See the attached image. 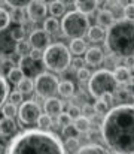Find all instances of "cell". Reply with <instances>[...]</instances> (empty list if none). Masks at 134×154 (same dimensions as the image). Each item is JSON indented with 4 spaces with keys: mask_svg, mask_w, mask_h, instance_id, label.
<instances>
[{
    "mask_svg": "<svg viewBox=\"0 0 134 154\" xmlns=\"http://www.w3.org/2000/svg\"><path fill=\"white\" fill-rule=\"evenodd\" d=\"M73 5H75L78 12H81L82 15L88 17L91 14H94V11H97L98 2L97 0H76Z\"/></svg>",
    "mask_w": 134,
    "mask_h": 154,
    "instance_id": "9a60e30c",
    "label": "cell"
},
{
    "mask_svg": "<svg viewBox=\"0 0 134 154\" xmlns=\"http://www.w3.org/2000/svg\"><path fill=\"white\" fill-rule=\"evenodd\" d=\"M43 30L48 35H57L61 32V21H58L57 18L48 17L43 21Z\"/></svg>",
    "mask_w": 134,
    "mask_h": 154,
    "instance_id": "ffe728a7",
    "label": "cell"
},
{
    "mask_svg": "<svg viewBox=\"0 0 134 154\" xmlns=\"http://www.w3.org/2000/svg\"><path fill=\"white\" fill-rule=\"evenodd\" d=\"M10 21H12L10 12H9L7 9H4V8H0V33L4 32V30L9 27Z\"/></svg>",
    "mask_w": 134,
    "mask_h": 154,
    "instance_id": "83f0119b",
    "label": "cell"
},
{
    "mask_svg": "<svg viewBox=\"0 0 134 154\" xmlns=\"http://www.w3.org/2000/svg\"><path fill=\"white\" fill-rule=\"evenodd\" d=\"M28 3H30V2H15V0L7 2V5H9L12 9H27Z\"/></svg>",
    "mask_w": 134,
    "mask_h": 154,
    "instance_id": "7bdbcfd3",
    "label": "cell"
},
{
    "mask_svg": "<svg viewBox=\"0 0 134 154\" xmlns=\"http://www.w3.org/2000/svg\"><path fill=\"white\" fill-rule=\"evenodd\" d=\"M107 50L113 57L130 58L134 55V23L128 20H118L112 29L107 30L106 41Z\"/></svg>",
    "mask_w": 134,
    "mask_h": 154,
    "instance_id": "3957f363",
    "label": "cell"
},
{
    "mask_svg": "<svg viewBox=\"0 0 134 154\" xmlns=\"http://www.w3.org/2000/svg\"><path fill=\"white\" fill-rule=\"evenodd\" d=\"M49 12L48 9V5L42 2V0H31L25 9V15L28 18L30 23H39L42 20H46V14Z\"/></svg>",
    "mask_w": 134,
    "mask_h": 154,
    "instance_id": "9c48e42d",
    "label": "cell"
},
{
    "mask_svg": "<svg viewBox=\"0 0 134 154\" xmlns=\"http://www.w3.org/2000/svg\"><path fill=\"white\" fill-rule=\"evenodd\" d=\"M63 136H64L66 139H79L81 133L76 130V127H75L73 124H70V126H67V127L63 129Z\"/></svg>",
    "mask_w": 134,
    "mask_h": 154,
    "instance_id": "1f68e13d",
    "label": "cell"
},
{
    "mask_svg": "<svg viewBox=\"0 0 134 154\" xmlns=\"http://www.w3.org/2000/svg\"><path fill=\"white\" fill-rule=\"evenodd\" d=\"M22 97H24L22 93H19L18 90H13V91H10V94H9V102L13 103V105H21V103L24 102Z\"/></svg>",
    "mask_w": 134,
    "mask_h": 154,
    "instance_id": "ab89813d",
    "label": "cell"
},
{
    "mask_svg": "<svg viewBox=\"0 0 134 154\" xmlns=\"http://www.w3.org/2000/svg\"><path fill=\"white\" fill-rule=\"evenodd\" d=\"M40 115H42V109L36 100H24L18 108V118L21 124L25 126L37 124Z\"/></svg>",
    "mask_w": 134,
    "mask_h": 154,
    "instance_id": "ba28073f",
    "label": "cell"
},
{
    "mask_svg": "<svg viewBox=\"0 0 134 154\" xmlns=\"http://www.w3.org/2000/svg\"><path fill=\"white\" fill-rule=\"evenodd\" d=\"M58 94L63 97H73L75 96V84L72 81H61L58 87Z\"/></svg>",
    "mask_w": 134,
    "mask_h": 154,
    "instance_id": "d4e9b609",
    "label": "cell"
},
{
    "mask_svg": "<svg viewBox=\"0 0 134 154\" xmlns=\"http://www.w3.org/2000/svg\"><path fill=\"white\" fill-rule=\"evenodd\" d=\"M33 66L37 67L36 66V61H33L28 55L27 57H21V60H19V69L24 72V75L27 78H31V75L36 72V69H33Z\"/></svg>",
    "mask_w": 134,
    "mask_h": 154,
    "instance_id": "44dd1931",
    "label": "cell"
},
{
    "mask_svg": "<svg viewBox=\"0 0 134 154\" xmlns=\"http://www.w3.org/2000/svg\"><path fill=\"white\" fill-rule=\"evenodd\" d=\"M16 123L13 118H0V136L3 138H10V136H15L16 133Z\"/></svg>",
    "mask_w": 134,
    "mask_h": 154,
    "instance_id": "5bb4252c",
    "label": "cell"
},
{
    "mask_svg": "<svg viewBox=\"0 0 134 154\" xmlns=\"http://www.w3.org/2000/svg\"><path fill=\"white\" fill-rule=\"evenodd\" d=\"M24 78H25V75H24V72H22L19 67H12V69L6 73L7 82H10V84H13V85H16V87H18V84H19Z\"/></svg>",
    "mask_w": 134,
    "mask_h": 154,
    "instance_id": "603a6c76",
    "label": "cell"
},
{
    "mask_svg": "<svg viewBox=\"0 0 134 154\" xmlns=\"http://www.w3.org/2000/svg\"><path fill=\"white\" fill-rule=\"evenodd\" d=\"M57 124L60 126V127H67V126H70V124H73V120H72V117L67 114V112H63L61 115H58L57 117Z\"/></svg>",
    "mask_w": 134,
    "mask_h": 154,
    "instance_id": "e575fe53",
    "label": "cell"
},
{
    "mask_svg": "<svg viewBox=\"0 0 134 154\" xmlns=\"http://www.w3.org/2000/svg\"><path fill=\"white\" fill-rule=\"evenodd\" d=\"M37 127H39V130L48 132V130L52 127V117H49V115H46V114H42V115L39 117V120H37Z\"/></svg>",
    "mask_w": 134,
    "mask_h": 154,
    "instance_id": "4dcf8cb0",
    "label": "cell"
},
{
    "mask_svg": "<svg viewBox=\"0 0 134 154\" xmlns=\"http://www.w3.org/2000/svg\"><path fill=\"white\" fill-rule=\"evenodd\" d=\"M76 154H107L106 148L98 145V144H87V145H82Z\"/></svg>",
    "mask_w": 134,
    "mask_h": 154,
    "instance_id": "cb8c5ba5",
    "label": "cell"
},
{
    "mask_svg": "<svg viewBox=\"0 0 134 154\" xmlns=\"http://www.w3.org/2000/svg\"><path fill=\"white\" fill-rule=\"evenodd\" d=\"M64 148H66V151L69 150V151H78L81 147H79V141L78 139H66V144H64Z\"/></svg>",
    "mask_w": 134,
    "mask_h": 154,
    "instance_id": "60d3db41",
    "label": "cell"
},
{
    "mask_svg": "<svg viewBox=\"0 0 134 154\" xmlns=\"http://www.w3.org/2000/svg\"><path fill=\"white\" fill-rule=\"evenodd\" d=\"M33 61H39L43 58V51H39V50H31L30 51V55H28Z\"/></svg>",
    "mask_w": 134,
    "mask_h": 154,
    "instance_id": "ee69618b",
    "label": "cell"
},
{
    "mask_svg": "<svg viewBox=\"0 0 134 154\" xmlns=\"http://www.w3.org/2000/svg\"><path fill=\"white\" fill-rule=\"evenodd\" d=\"M124 20H128V21L134 23V2L125 5V8H124Z\"/></svg>",
    "mask_w": 134,
    "mask_h": 154,
    "instance_id": "74e56055",
    "label": "cell"
},
{
    "mask_svg": "<svg viewBox=\"0 0 134 154\" xmlns=\"http://www.w3.org/2000/svg\"><path fill=\"white\" fill-rule=\"evenodd\" d=\"M49 14L52 18H58V17H64L66 15V3L61 0H52L48 5Z\"/></svg>",
    "mask_w": 134,
    "mask_h": 154,
    "instance_id": "ac0fdd59",
    "label": "cell"
},
{
    "mask_svg": "<svg viewBox=\"0 0 134 154\" xmlns=\"http://www.w3.org/2000/svg\"><path fill=\"white\" fill-rule=\"evenodd\" d=\"M10 18L12 21L15 23H24L25 21V14H24V9H13V12L10 14Z\"/></svg>",
    "mask_w": 134,
    "mask_h": 154,
    "instance_id": "f35d334b",
    "label": "cell"
},
{
    "mask_svg": "<svg viewBox=\"0 0 134 154\" xmlns=\"http://www.w3.org/2000/svg\"><path fill=\"white\" fill-rule=\"evenodd\" d=\"M89 27L88 17L78 11L67 12L61 20V32L69 39H84V35L88 33Z\"/></svg>",
    "mask_w": 134,
    "mask_h": 154,
    "instance_id": "8992f818",
    "label": "cell"
},
{
    "mask_svg": "<svg viewBox=\"0 0 134 154\" xmlns=\"http://www.w3.org/2000/svg\"><path fill=\"white\" fill-rule=\"evenodd\" d=\"M67 114L72 117V120L75 121L76 118H79V117H82V109L78 106V105H69V108H67Z\"/></svg>",
    "mask_w": 134,
    "mask_h": 154,
    "instance_id": "8d00e7d4",
    "label": "cell"
},
{
    "mask_svg": "<svg viewBox=\"0 0 134 154\" xmlns=\"http://www.w3.org/2000/svg\"><path fill=\"white\" fill-rule=\"evenodd\" d=\"M16 90H18L19 93H22V94H31L33 90H34V81H33V78H27V76H25V78L18 84Z\"/></svg>",
    "mask_w": 134,
    "mask_h": 154,
    "instance_id": "4316f807",
    "label": "cell"
},
{
    "mask_svg": "<svg viewBox=\"0 0 134 154\" xmlns=\"http://www.w3.org/2000/svg\"><path fill=\"white\" fill-rule=\"evenodd\" d=\"M101 139L116 154H134V105H118L101 120Z\"/></svg>",
    "mask_w": 134,
    "mask_h": 154,
    "instance_id": "6da1fadb",
    "label": "cell"
},
{
    "mask_svg": "<svg viewBox=\"0 0 134 154\" xmlns=\"http://www.w3.org/2000/svg\"><path fill=\"white\" fill-rule=\"evenodd\" d=\"M60 81L51 72H40L34 76V91L42 99H52L58 93Z\"/></svg>",
    "mask_w": 134,
    "mask_h": 154,
    "instance_id": "52a82bcc",
    "label": "cell"
},
{
    "mask_svg": "<svg viewBox=\"0 0 134 154\" xmlns=\"http://www.w3.org/2000/svg\"><path fill=\"white\" fill-rule=\"evenodd\" d=\"M76 76H78V79L81 82H89L92 73H91V70H89L88 67H82V69L76 70Z\"/></svg>",
    "mask_w": 134,
    "mask_h": 154,
    "instance_id": "d590c367",
    "label": "cell"
},
{
    "mask_svg": "<svg viewBox=\"0 0 134 154\" xmlns=\"http://www.w3.org/2000/svg\"><path fill=\"white\" fill-rule=\"evenodd\" d=\"M116 21H118V20L115 18L113 12L109 11V9H100L98 14H97V26L103 27L104 30H106V29H107V30L112 29Z\"/></svg>",
    "mask_w": 134,
    "mask_h": 154,
    "instance_id": "4fadbf2b",
    "label": "cell"
},
{
    "mask_svg": "<svg viewBox=\"0 0 134 154\" xmlns=\"http://www.w3.org/2000/svg\"><path fill=\"white\" fill-rule=\"evenodd\" d=\"M84 60H85V63L88 66L97 67V66H100L104 61V52L98 47H91V48H88V51L85 52V58Z\"/></svg>",
    "mask_w": 134,
    "mask_h": 154,
    "instance_id": "7c38bea8",
    "label": "cell"
},
{
    "mask_svg": "<svg viewBox=\"0 0 134 154\" xmlns=\"http://www.w3.org/2000/svg\"><path fill=\"white\" fill-rule=\"evenodd\" d=\"M106 35H107V32H106L103 27H100V26H91L89 30H88V33H87L88 39L92 42V44L104 42V41H106Z\"/></svg>",
    "mask_w": 134,
    "mask_h": 154,
    "instance_id": "e0dca14e",
    "label": "cell"
},
{
    "mask_svg": "<svg viewBox=\"0 0 134 154\" xmlns=\"http://www.w3.org/2000/svg\"><path fill=\"white\" fill-rule=\"evenodd\" d=\"M1 114H3V117H6V118H13L15 115H18V108H16V105H13V103L6 102L3 105V108H1Z\"/></svg>",
    "mask_w": 134,
    "mask_h": 154,
    "instance_id": "f1b7e54d",
    "label": "cell"
},
{
    "mask_svg": "<svg viewBox=\"0 0 134 154\" xmlns=\"http://www.w3.org/2000/svg\"><path fill=\"white\" fill-rule=\"evenodd\" d=\"M94 111H95V114L97 115H107L109 114V105L107 103H104L103 100H95L94 102Z\"/></svg>",
    "mask_w": 134,
    "mask_h": 154,
    "instance_id": "d6a6232c",
    "label": "cell"
},
{
    "mask_svg": "<svg viewBox=\"0 0 134 154\" xmlns=\"http://www.w3.org/2000/svg\"><path fill=\"white\" fill-rule=\"evenodd\" d=\"M72 67H75L76 70H79V69L85 67V60H82L81 57H76V58H73V61H72Z\"/></svg>",
    "mask_w": 134,
    "mask_h": 154,
    "instance_id": "f6af8a7d",
    "label": "cell"
},
{
    "mask_svg": "<svg viewBox=\"0 0 134 154\" xmlns=\"http://www.w3.org/2000/svg\"><path fill=\"white\" fill-rule=\"evenodd\" d=\"M42 61L48 70L55 73H63L72 66L73 57L67 45L57 42V44H51L43 51Z\"/></svg>",
    "mask_w": 134,
    "mask_h": 154,
    "instance_id": "277c9868",
    "label": "cell"
},
{
    "mask_svg": "<svg viewBox=\"0 0 134 154\" xmlns=\"http://www.w3.org/2000/svg\"><path fill=\"white\" fill-rule=\"evenodd\" d=\"M113 75H115L116 82L121 85V84H128L130 82V79L133 76V72L127 66H116L113 69Z\"/></svg>",
    "mask_w": 134,
    "mask_h": 154,
    "instance_id": "2e32d148",
    "label": "cell"
},
{
    "mask_svg": "<svg viewBox=\"0 0 134 154\" xmlns=\"http://www.w3.org/2000/svg\"><path fill=\"white\" fill-rule=\"evenodd\" d=\"M6 154H67V151L64 142L55 133L28 129L10 139Z\"/></svg>",
    "mask_w": 134,
    "mask_h": 154,
    "instance_id": "7a4b0ae2",
    "label": "cell"
},
{
    "mask_svg": "<svg viewBox=\"0 0 134 154\" xmlns=\"http://www.w3.org/2000/svg\"><path fill=\"white\" fill-rule=\"evenodd\" d=\"M69 50L72 52V55H82L88 51V45H87L85 39H72Z\"/></svg>",
    "mask_w": 134,
    "mask_h": 154,
    "instance_id": "d6986e66",
    "label": "cell"
},
{
    "mask_svg": "<svg viewBox=\"0 0 134 154\" xmlns=\"http://www.w3.org/2000/svg\"><path fill=\"white\" fill-rule=\"evenodd\" d=\"M10 94V90H9V82L7 79L3 78V75L0 73V109L3 108V105L6 103L7 97Z\"/></svg>",
    "mask_w": 134,
    "mask_h": 154,
    "instance_id": "484cf974",
    "label": "cell"
},
{
    "mask_svg": "<svg viewBox=\"0 0 134 154\" xmlns=\"http://www.w3.org/2000/svg\"><path fill=\"white\" fill-rule=\"evenodd\" d=\"M130 84H131V85H134V75L131 76V79H130Z\"/></svg>",
    "mask_w": 134,
    "mask_h": 154,
    "instance_id": "7dc6e473",
    "label": "cell"
},
{
    "mask_svg": "<svg viewBox=\"0 0 134 154\" xmlns=\"http://www.w3.org/2000/svg\"><path fill=\"white\" fill-rule=\"evenodd\" d=\"M119 88V84L115 79V75L109 69H100L95 70L88 82L89 96L94 97L95 100L103 99L107 94H116Z\"/></svg>",
    "mask_w": 134,
    "mask_h": 154,
    "instance_id": "5b68a950",
    "label": "cell"
},
{
    "mask_svg": "<svg viewBox=\"0 0 134 154\" xmlns=\"http://www.w3.org/2000/svg\"><path fill=\"white\" fill-rule=\"evenodd\" d=\"M73 126L76 127V130L82 135V133H85V135H88L89 130L92 129V123H91V120L87 118V117H79V118H76L75 121H73Z\"/></svg>",
    "mask_w": 134,
    "mask_h": 154,
    "instance_id": "7402d4cb",
    "label": "cell"
},
{
    "mask_svg": "<svg viewBox=\"0 0 134 154\" xmlns=\"http://www.w3.org/2000/svg\"><path fill=\"white\" fill-rule=\"evenodd\" d=\"M0 154H6V147L3 144H0Z\"/></svg>",
    "mask_w": 134,
    "mask_h": 154,
    "instance_id": "bcb514c9",
    "label": "cell"
},
{
    "mask_svg": "<svg viewBox=\"0 0 134 154\" xmlns=\"http://www.w3.org/2000/svg\"><path fill=\"white\" fill-rule=\"evenodd\" d=\"M94 114H95V111H94V105L85 103V106H84V109H82V115L91 120V118L94 117Z\"/></svg>",
    "mask_w": 134,
    "mask_h": 154,
    "instance_id": "b9f144b4",
    "label": "cell"
},
{
    "mask_svg": "<svg viewBox=\"0 0 134 154\" xmlns=\"http://www.w3.org/2000/svg\"><path fill=\"white\" fill-rule=\"evenodd\" d=\"M10 38H12V41L13 42H22L24 41V38H25V32H24V29H22V26L21 27H15L13 30H10Z\"/></svg>",
    "mask_w": 134,
    "mask_h": 154,
    "instance_id": "836d02e7",
    "label": "cell"
},
{
    "mask_svg": "<svg viewBox=\"0 0 134 154\" xmlns=\"http://www.w3.org/2000/svg\"><path fill=\"white\" fill-rule=\"evenodd\" d=\"M31 50H33V48H31L30 42H25V41L18 42V44L15 45V52H16L18 55H21V57H27V55H30V51H31Z\"/></svg>",
    "mask_w": 134,
    "mask_h": 154,
    "instance_id": "f546056e",
    "label": "cell"
},
{
    "mask_svg": "<svg viewBox=\"0 0 134 154\" xmlns=\"http://www.w3.org/2000/svg\"><path fill=\"white\" fill-rule=\"evenodd\" d=\"M28 42H30V45H31L33 50L45 51L51 45V38H49V35L45 32L43 29H36V30H33L30 33Z\"/></svg>",
    "mask_w": 134,
    "mask_h": 154,
    "instance_id": "30bf717a",
    "label": "cell"
},
{
    "mask_svg": "<svg viewBox=\"0 0 134 154\" xmlns=\"http://www.w3.org/2000/svg\"><path fill=\"white\" fill-rule=\"evenodd\" d=\"M45 114L49 117H58L64 112V103L61 102L58 97H52V99H46L43 102Z\"/></svg>",
    "mask_w": 134,
    "mask_h": 154,
    "instance_id": "8fae6325",
    "label": "cell"
}]
</instances>
